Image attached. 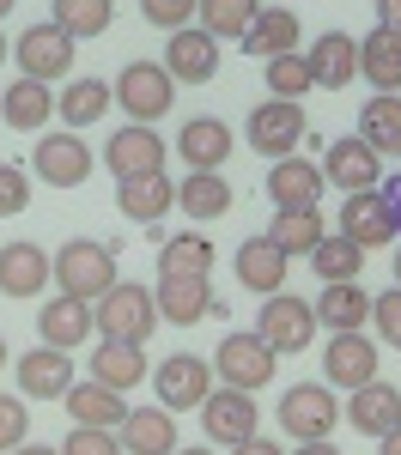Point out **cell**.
<instances>
[{
    "mask_svg": "<svg viewBox=\"0 0 401 455\" xmlns=\"http://www.w3.org/2000/svg\"><path fill=\"white\" fill-rule=\"evenodd\" d=\"M31 164H36V182H49V188H79V182L92 176V146L79 140V134H43Z\"/></svg>",
    "mask_w": 401,
    "mask_h": 455,
    "instance_id": "obj_13",
    "label": "cell"
},
{
    "mask_svg": "<svg viewBox=\"0 0 401 455\" xmlns=\"http://www.w3.org/2000/svg\"><path fill=\"white\" fill-rule=\"evenodd\" d=\"M328 237V225H323V212L317 207H274V225H268V243L280 249V255H310V249Z\"/></svg>",
    "mask_w": 401,
    "mask_h": 455,
    "instance_id": "obj_31",
    "label": "cell"
},
{
    "mask_svg": "<svg viewBox=\"0 0 401 455\" xmlns=\"http://www.w3.org/2000/svg\"><path fill=\"white\" fill-rule=\"evenodd\" d=\"M31 207V171L25 164H0V219H19Z\"/></svg>",
    "mask_w": 401,
    "mask_h": 455,
    "instance_id": "obj_44",
    "label": "cell"
},
{
    "mask_svg": "<svg viewBox=\"0 0 401 455\" xmlns=\"http://www.w3.org/2000/svg\"><path fill=\"white\" fill-rule=\"evenodd\" d=\"M261 79H268V98H280V104H298L304 92H317V79H310V61L292 49V55H274L268 68H261Z\"/></svg>",
    "mask_w": 401,
    "mask_h": 455,
    "instance_id": "obj_41",
    "label": "cell"
},
{
    "mask_svg": "<svg viewBox=\"0 0 401 455\" xmlns=\"http://www.w3.org/2000/svg\"><path fill=\"white\" fill-rule=\"evenodd\" d=\"M92 383L116 388V395L140 388L146 383V352L140 347H122V340H98V352H92Z\"/></svg>",
    "mask_w": 401,
    "mask_h": 455,
    "instance_id": "obj_33",
    "label": "cell"
},
{
    "mask_svg": "<svg viewBox=\"0 0 401 455\" xmlns=\"http://www.w3.org/2000/svg\"><path fill=\"white\" fill-rule=\"evenodd\" d=\"M12 455H61V450H49V443H19Z\"/></svg>",
    "mask_w": 401,
    "mask_h": 455,
    "instance_id": "obj_53",
    "label": "cell"
},
{
    "mask_svg": "<svg viewBox=\"0 0 401 455\" xmlns=\"http://www.w3.org/2000/svg\"><path fill=\"white\" fill-rule=\"evenodd\" d=\"M152 304H158V322L188 328V322H201V315L213 310V285H207V274H158Z\"/></svg>",
    "mask_w": 401,
    "mask_h": 455,
    "instance_id": "obj_16",
    "label": "cell"
},
{
    "mask_svg": "<svg viewBox=\"0 0 401 455\" xmlns=\"http://www.w3.org/2000/svg\"><path fill=\"white\" fill-rule=\"evenodd\" d=\"M334 425H341V401L328 383H292L280 395V431L292 443H323L334 437Z\"/></svg>",
    "mask_w": 401,
    "mask_h": 455,
    "instance_id": "obj_4",
    "label": "cell"
},
{
    "mask_svg": "<svg viewBox=\"0 0 401 455\" xmlns=\"http://www.w3.org/2000/svg\"><path fill=\"white\" fill-rule=\"evenodd\" d=\"M207 364H213L219 388H244V395H255V388L274 383V352L261 347L255 334H237V328L219 340V352L207 358Z\"/></svg>",
    "mask_w": 401,
    "mask_h": 455,
    "instance_id": "obj_6",
    "label": "cell"
},
{
    "mask_svg": "<svg viewBox=\"0 0 401 455\" xmlns=\"http://www.w3.org/2000/svg\"><path fill=\"white\" fill-rule=\"evenodd\" d=\"M49 285H61V298H73V304H98L116 285V249L92 243V237L61 243L49 255Z\"/></svg>",
    "mask_w": 401,
    "mask_h": 455,
    "instance_id": "obj_1",
    "label": "cell"
},
{
    "mask_svg": "<svg viewBox=\"0 0 401 455\" xmlns=\"http://www.w3.org/2000/svg\"><path fill=\"white\" fill-rule=\"evenodd\" d=\"M201 425H207V443L237 450L244 437H255V431H261V407H255L244 388H213V395L201 401Z\"/></svg>",
    "mask_w": 401,
    "mask_h": 455,
    "instance_id": "obj_8",
    "label": "cell"
},
{
    "mask_svg": "<svg viewBox=\"0 0 401 455\" xmlns=\"http://www.w3.org/2000/svg\"><path fill=\"white\" fill-rule=\"evenodd\" d=\"M49 116H55V92H49L43 79H25V73H19V79L0 92V122L19 128V134H36Z\"/></svg>",
    "mask_w": 401,
    "mask_h": 455,
    "instance_id": "obj_29",
    "label": "cell"
},
{
    "mask_svg": "<svg viewBox=\"0 0 401 455\" xmlns=\"http://www.w3.org/2000/svg\"><path fill=\"white\" fill-rule=\"evenodd\" d=\"M158 328V304H152V291L134 280H116L92 304V334L98 340H122V347H146V334Z\"/></svg>",
    "mask_w": 401,
    "mask_h": 455,
    "instance_id": "obj_2",
    "label": "cell"
},
{
    "mask_svg": "<svg viewBox=\"0 0 401 455\" xmlns=\"http://www.w3.org/2000/svg\"><path fill=\"white\" fill-rule=\"evenodd\" d=\"M73 388V358L55 347H31L19 358V395H31V401H61Z\"/></svg>",
    "mask_w": 401,
    "mask_h": 455,
    "instance_id": "obj_23",
    "label": "cell"
},
{
    "mask_svg": "<svg viewBox=\"0 0 401 455\" xmlns=\"http://www.w3.org/2000/svg\"><path fill=\"white\" fill-rule=\"evenodd\" d=\"M109 12H116V0H55V6H49V25H61V31L79 43V36H104Z\"/></svg>",
    "mask_w": 401,
    "mask_h": 455,
    "instance_id": "obj_40",
    "label": "cell"
},
{
    "mask_svg": "<svg viewBox=\"0 0 401 455\" xmlns=\"http://www.w3.org/2000/svg\"><path fill=\"white\" fill-rule=\"evenodd\" d=\"M6 12H12V0H0V19H6Z\"/></svg>",
    "mask_w": 401,
    "mask_h": 455,
    "instance_id": "obj_56",
    "label": "cell"
},
{
    "mask_svg": "<svg viewBox=\"0 0 401 455\" xmlns=\"http://www.w3.org/2000/svg\"><path fill=\"white\" fill-rule=\"evenodd\" d=\"M317 171H323V182H334L341 195H365V188L383 182V158H377L359 134H347V140H328V152H323Z\"/></svg>",
    "mask_w": 401,
    "mask_h": 455,
    "instance_id": "obj_11",
    "label": "cell"
},
{
    "mask_svg": "<svg viewBox=\"0 0 401 455\" xmlns=\"http://www.w3.org/2000/svg\"><path fill=\"white\" fill-rule=\"evenodd\" d=\"M255 340L274 352H304L317 340V310H310V298H292V291H274V298H261V310H255Z\"/></svg>",
    "mask_w": 401,
    "mask_h": 455,
    "instance_id": "obj_5",
    "label": "cell"
},
{
    "mask_svg": "<svg viewBox=\"0 0 401 455\" xmlns=\"http://www.w3.org/2000/svg\"><path fill=\"white\" fill-rule=\"evenodd\" d=\"M377 19H383L389 31H401V0H377Z\"/></svg>",
    "mask_w": 401,
    "mask_h": 455,
    "instance_id": "obj_50",
    "label": "cell"
},
{
    "mask_svg": "<svg viewBox=\"0 0 401 455\" xmlns=\"http://www.w3.org/2000/svg\"><path fill=\"white\" fill-rule=\"evenodd\" d=\"M371 322H377V340L383 347H401V285L371 298Z\"/></svg>",
    "mask_w": 401,
    "mask_h": 455,
    "instance_id": "obj_45",
    "label": "cell"
},
{
    "mask_svg": "<svg viewBox=\"0 0 401 455\" xmlns=\"http://www.w3.org/2000/svg\"><path fill=\"white\" fill-rule=\"evenodd\" d=\"M231 455H280V443L255 431V437H244V443H237V450H231Z\"/></svg>",
    "mask_w": 401,
    "mask_h": 455,
    "instance_id": "obj_49",
    "label": "cell"
},
{
    "mask_svg": "<svg viewBox=\"0 0 401 455\" xmlns=\"http://www.w3.org/2000/svg\"><path fill=\"white\" fill-rule=\"evenodd\" d=\"M304 61H310V79H317V85L341 92V85L359 79V36H353V31H323L317 43H310Z\"/></svg>",
    "mask_w": 401,
    "mask_h": 455,
    "instance_id": "obj_21",
    "label": "cell"
},
{
    "mask_svg": "<svg viewBox=\"0 0 401 455\" xmlns=\"http://www.w3.org/2000/svg\"><path fill=\"white\" fill-rule=\"evenodd\" d=\"M377 195H383V207H389V219H396V237H401V171L383 176V182H377Z\"/></svg>",
    "mask_w": 401,
    "mask_h": 455,
    "instance_id": "obj_48",
    "label": "cell"
},
{
    "mask_svg": "<svg viewBox=\"0 0 401 455\" xmlns=\"http://www.w3.org/2000/svg\"><path fill=\"white\" fill-rule=\"evenodd\" d=\"M341 237L347 243H359L365 255L383 243H401L396 237V219H389V207H383V195L377 188H365V195H347V207H341Z\"/></svg>",
    "mask_w": 401,
    "mask_h": 455,
    "instance_id": "obj_18",
    "label": "cell"
},
{
    "mask_svg": "<svg viewBox=\"0 0 401 455\" xmlns=\"http://www.w3.org/2000/svg\"><path fill=\"white\" fill-rule=\"evenodd\" d=\"M0 61H6V36H0Z\"/></svg>",
    "mask_w": 401,
    "mask_h": 455,
    "instance_id": "obj_57",
    "label": "cell"
},
{
    "mask_svg": "<svg viewBox=\"0 0 401 455\" xmlns=\"http://www.w3.org/2000/svg\"><path fill=\"white\" fill-rule=\"evenodd\" d=\"M396 285H401V243H396Z\"/></svg>",
    "mask_w": 401,
    "mask_h": 455,
    "instance_id": "obj_55",
    "label": "cell"
},
{
    "mask_svg": "<svg viewBox=\"0 0 401 455\" xmlns=\"http://www.w3.org/2000/svg\"><path fill=\"white\" fill-rule=\"evenodd\" d=\"M310 134V122H304V109L298 104H280V98H268V104L250 109V146L261 158H292L298 146Z\"/></svg>",
    "mask_w": 401,
    "mask_h": 455,
    "instance_id": "obj_7",
    "label": "cell"
},
{
    "mask_svg": "<svg viewBox=\"0 0 401 455\" xmlns=\"http://www.w3.org/2000/svg\"><path fill=\"white\" fill-rule=\"evenodd\" d=\"M177 207L188 212V219H225V212H231V182L219 171H188L177 182Z\"/></svg>",
    "mask_w": 401,
    "mask_h": 455,
    "instance_id": "obj_37",
    "label": "cell"
},
{
    "mask_svg": "<svg viewBox=\"0 0 401 455\" xmlns=\"http://www.w3.org/2000/svg\"><path fill=\"white\" fill-rule=\"evenodd\" d=\"M177 152H182L188 171H219L231 158V128L219 116H188L182 134H177Z\"/></svg>",
    "mask_w": 401,
    "mask_h": 455,
    "instance_id": "obj_25",
    "label": "cell"
},
{
    "mask_svg": "<svg viewBox=\"0 0 401 455\" xmlns=\"http://www.w3.org/2000/svg\"><path fill=\"white\" fill-rule=\"evenodd\" d=\"M140 12L158 31H182V19H195V0H140Z\"/></svg>",
    "mask_w": 401,
    "mask_h": 455,
    "instance_id": "obj_47",
    "label": "cell"
},
{
    "mask_svg": "<svg viewBox=\"0 0 401 455\" xmlns=\"http://www.w3.org/2000/svg\"><path fill=\"white\" fill-rule=\"evenodd\" d=\"M164 73L182 79V85H207V79L219 73V43L201 31V25L171 31V43H164Z\"/></svg>",
    "mask_w": 401,
    "mask_h": 455,
    "instance_id": "obj_17",
    "label": "cell"
},
{
    "mask_svg": "<svg viewBox=\"0 0 401 455\" xmlns=\"http://www.w3.org/2000/svg\"><path fill=\"white\" fill-rule=\"evenodd\" d=\"M359 140L371 146L377 158H401V98L371 92V104L359 109Z\"/></svg>",
    "mask_w": 401,
    "mask_h": 455,
    "instance_id": "obj_36",
    "label": "cell"
},
{
    "mask_svg": "<svg viewBox=\"0 0 401 455\" xmlns=\"http://www.w3.org/2000/svg\"><path fill=\"white\" fill-rule=\"evenodd\" d=\"M116 207L140 225H158L164 212L177 207V182L164 171H146V176H116Z\"/></svg>",
    "mask_w": 401,
    "mask_h": 455,
    "instance_id": "obj_20",
    "label": "cell"
},
{
    "mask_svg": "<svg viewBox=\"0 0 401 455\" xmlns=\"http://www.w3.org/2000/svg\"><path fill=\"white\" fill-rule=\"evenodd\" d=\"M61 455H122V443H116V431H92V425H73L68 443H61Z\"/></svg>",
    "mask_w": 401,
    "mask_h": 455,
    "instance_id": "obj_46",
    "label": "cell"
},
{
    "mask_svg": "<svg viewBox=\"0 0 401 455\" xmlns=\"http://www.w3.org/2000/svg\"><path fill=\"white\" fill-rule=\"evenodd\" d=\"M12 61L25 68V79H68L73 73V36L61 25H31V31L12 43Z\"/></svg>",
    "mask_w": 401,
    "mask_h": 455,
    "instance_id": "obj_10",
    "label": "cell"
},
{
    "mask_svg": "<svg viewBox=\"0 0 401 455\" xmlns=\"http://www.w3.org/2000/svg\"><path fill=\"white\" fill-rule=\"evenodd\" d=\"M0 364H6V340H0Z\"/></svg>",
    "mask_w": 401,
    "mask_h": 455,
    "instance_id": "obj_58",
    "label": "cell"
},
{
    "mask_svg": "<svg viewBox=\"0 0 401 455\" xmlns=\"http://www.w3.org/2000/svg\"><path fill=\"white\" fill-rule=\"evenodd\" d=\"M292 455H341V450H334V437H323V443H298Z\"/></svg>",
    "mask_w": 401,
    "mask_h": 455,
    "instance_id": "obj_51",
    "label": "cell"
},
{
    "mask_svg": "<svg viewBox=\"0 0 401 455\" xmlns=\"http://www.w3.org/2000/svg\"><path fill=\"white\" fill-rule=\"evenodd\" d=\"M255 12H261V0H195V19L213 43H244Z\"/></svg>",
    "mask_w": 401,
    "mask_h": 455,
    "instance_id": "obj_38",
    "label": "cell"
},
{
    "mask_svg": "<svg viewBox=\"0 0 401 455\" xmlns=\"http://www.w3.org/2000/svg\"><path fill=\"white\" fill-rule=\"evenodd\" d=\"M49 291V255L36 243L0 249V298H43Z\"/></svg>",
    "mask_w": 401,
    "mask_h": 455,
    "instance_id": "obj_26",
    "label": "cell"
},
{
    "mask_svg": "<svg viewBox=\"0 0 401 455\" xmlns=\"http://www.w3.org/2000/svg\"><path fill=\"white\" fill-rule=\"evenodd\" d=\"M61 401H68L73 425H92V431H116V425H122V413H128V407H122V395H116V388H104V383H92V377H85V383H73Z\"/></svg>",
    "mask_w": 401,
    "mask_h": 455,
    "instance_id": "obj_35",
    "label": "cell"
},
{
    "mask_svg": "<svg viewBox=\"0 0 401 455\" xmlns=\"http://www.w3.org/2000/svg\"><path fill=\"white\" fill-rule=\"evenodd\" d=\"M177 455H213V450H207V443H188V450H177Z\"/></svg>",
    "mask_w": 401,
    "mask_h": 455,
    "instance_id": "obj_54",
    "label": "cell"
},
{
    "mask_svg": "<svg viewBox=\"0 0 401 455\" xmlns=\"http://www.w3.org/2000/svg\"><path fill=\"white\" fill-rule=\"evenodd\" d=\"M310 267H317V280H323V285H353L365 274V249L347 243V237L334 231V237H323V243L310 249Z\"/></svg>",
    "mask_w": 401,
    "mask_h": 455,
    "instance_id": "obj_39",
    "label": "cell"
},
{
    "mask_svg": "<svg viewBox=\"0 0 401 455\" xmlns=\"http://www.w3.org/2000/svg\"><path fill=\"white\" fill-rule=\"evenodd\" d=\"M231 267H237V285H244V291L274 298V291H286V267H292V261L268 243V237H250V243L237 249V261H231Z\"/></svg>",
    "mask_w": 401,
    "mask_h": 455,
    "instance_id": "obj_28",
    "label": "cell"
},
{
    "mask_svg": "<svg viewBox=\"0 0 401 455\" xmlns=\"http://www.w3.org/2000/svg\"><path fill=\"white\" fill-rule=\"evenodd\" d=\"M171 98H177V79L164 73V61H128L109 85V104L122 116H134V122H146V128L158 116H171Z\"/></svg>",
    "mask_w": 401,
    "mask_h": 455,
    "instance_id": "obj_3",
    "label": "cell"
},
{
    "mask_svg": "<svg viewBox=\"0 0 401 455\" xmlns=\"http://www.w3.org/2000/svg\"><path fill=\"white\" fill-rule=\"evenodd\" d=\"M244 55H255V61H274V55H292L298 49V12L292 6H261L250 19V31H244V43H237Z\"/></svg>",
    "mask_w": 401,
    "mask_h": 455,
    "instance_id": "obj_27",
    "label": "cell"
},
{
    "mask_svg": "<svg viewBox=\"0 0 401 455\" xmlns=\"http://www.w3.org/2000/svg\"><path fill=\"white\" fill-rule=\"evenodd\" d=\"M152 388H158V407H164V413L201 407V401L213 395V364L195 358V352H177V358H164V364L152 371Z\"/></svg>",
    "mask_w": 401,
    "mask_h": 455,
    "instance_id": "obj_9",
    "label": "cell"
},
{
    "mask_svg": "<svg viewBox=\"0 0 401 455\" xmlns=\"http://www.w3.org/2000/svg\"><path fill=\"white\" fill-rule=\"evenodd\" d=\"M317 322H323L328 334H365V322H371V291L359 280L353 285H323V298L310 304Z\"/></svg>",
    "mask_w": 401,
    "mask_h": 455,
    "instance_id": "obj_30",
    "label": "cell"
},
{
    "mask_svg": "<svg viewBox=\"0 0 401 455\" xmlns=\"http://www.w3.org/2000/svg\"><path fill=\"white\" fill-rule=\"evenodd\" d=\"M359 79H371V92L401 98V31L377 25L371 36H359Z\"/></svg>",
    "mask_w": 401,
    "mask_h": 455,
    "instance_id": "obj_24",
    "label": "cell"
},
{
    "mask_svg": "<svg viewBox=\"0 0 401 455\" xmlns=\"http://www.w3.org/2000/svg\"><path fill=\"white\" fill-rule=\"evenodd\" d=\"M55 116L68 122V134H79V128H92L98 116H109V79H68L61 85V98H55Z\"/></svg>",
    "mask_w": 401,
    "mask_h": 455,
    "instance_id": "obj_34",
    "label": "cell"
},
{
    "mask_svg": "<svg viewBox=\"0 0 401 455\" xmlns=\"http://www.w3.org/2000/svg\"><path fill=\"white\" fill-rule=\"evenodd\" d=\"M377 377V340H365V334H328L323 347V383L328 388H365Z\"/></svg>",
    "mask_w": 401,
    "mask_h": 455,
    "instance_id": "obj_12",
    "label": "cell"
},
{
    "mask_svg": "<svg viewBox=\"0 0 401 455\" xmlns=\"http://www.w3.org/2000/svg\"><path fill=\"white\" fill-rule=\"evenodd\" d=\"M158 267H164V274H207V267H213V243H207L201 231L164 237V249H158Z\"/></svg>",
    "mask_w": 401,
    "mask_h": 455,
    "instance_id": "obj_42",
    "label": "cell"
},
{
    "mask_svg": "<svg viewBox=\"0 0 401 455\" xmlns=\"http://www.w3.org/2000/svg\"><path fill=\"white\" fill-rule=\"evenodd\" d=\"M122 455H177V419L164 407H128L116 425Z\"/></svg>",
    "mask_w": 401,
    "mask_h": 455,
    "instance_id": "obj_19",
    "label": "cell"
},
{
    "mask_svg": "<svg viewBox=\"0 0 401 455\" xmlns=\"http://www.w3.org/2000/svg\"><path fill=\"white\" fill-rule=\"evenodd\" d=\"M36 334H43V347H55V352L85 347V334H92V304H73V298L43 304V310H36Z\"/></svg>",
    "mask_w": 401,
    "mask_h": 455,
    "instance_id": "obj_32",
    "label": "cell"
},
{
    "mask_svg": "<svg viewBox=\"0 0 401 455\" xmlns=\"http://www.w3.org/2000/svg\"><path fill=\"white\" fill-rule=\"evenodd\" d=\"M341 419L353 425V431H365V437H389V431L401 425V388L383 383V377H371L365 388H353V395H347Z\"/></svg>",
    "mask_w": 401,
    "mask_h": 455,
    "instance_id": "obj_14",
    "label": "cell"
},
{
    "mask_svg": "<svg viewBox=\"0 0 401 455\" xmlns=\"http://www.w3.org/2000/svg\"><path fill=\"white\" fill-rule=\"evenodd\" d=\"M323 188H328L323 171H317L310 158H298V152L268 164V201H274V207H317Z\"/></svg>",
    "mask_w": 401,
    "mask_h": 455,
    "instance_id": "obj_22",
    "label": "cell"
},
{
    "mask_svg": "<svg viewBox=\"0 0 401 455\" xmlns=\"http://www.w3.org/2000/svg\"><path fill=\"white\" fill-rule=\"evenodd\" d=\"M104 164L116 176H146V171H164V134L146 128V122H128L104 140Z\"/></svg>",
    "mask_w": 401,
    "mask_h": 455,
    "instance_id": "obj_15",
    "label": "cell"
},
{
    "mask_svg": "<svg viewBox=\"0 0 401 455\" xmlns=\"http://www.w3.org/2000/svg\"><path fill=\"white\" fill-rule=\"evenodd\" d=\"M25 431H31V407H25V395H0V455L19 450Z\"/></svg>",
    "mask_w": 401,
    "mask_h": 455,
    "instance_id": "obj_43",
    "label": "cell"
},
{
    "mask_svg": "<svg viewBox=\"0 0 401 455\" xmlns=\"http://www.w3.org/2000/svg\"><path fill=\"white\" fill-rule=\"evenodd\" d=\"M377 455H401V425L389 431V437H377Z\"/></svg>",
    "mask_w": 401,
    "mask_h": 455,
    "instance_id": "obj_52",
    "label": "cell"
}]
</instances>
